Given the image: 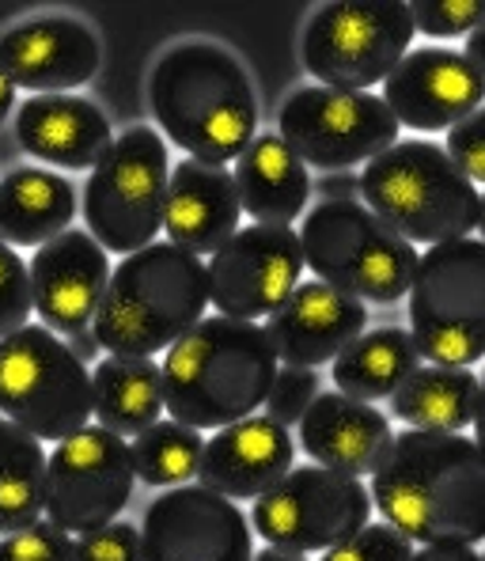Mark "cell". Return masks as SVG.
Returning <instances> with one entry per match:
<instances>
[{"label":"cell","mask_w":485,"mask_h":561,"mask_svg":"<svg viewBox=\"0 0 485 561\" xmlns=\"http://www.w3.org/2000/svg\"><path fill=\"white\" fill-rule=\"evenodd\" d=\"M372 505L422 547L485 539V451L463 433L402 428L372 474Z\"/></svg>","instance_id":"6da1fadb"},{"label":"cell","mask_w":485,"mask_h":561,"mask_svg":"<svg viewBox=\"0 0 485 561\" xmlns=\"http://www.w3.org/2000/svg\"><path fill=\"white\" fill-rule=\"evenodd\" d=\"M155 126L190 160H240L258 129V99L243 61L224 46L190 38L171 46L148 77Z\"/></svg>","instance_id":"7a4b0ae2"},{"label":"cell","mask_w":485,"mask_h":561,"mask_svg":"<svg viewBox=\"0 0 485 561\" xmlns=\"http://www.w3.org/2000/svg\"><path fill=\"white\" fill-rule=\"evenodd\" d=\"M277 350L266 327L212 316L186 330L163 357V407L190 428H228L266 407L277 379Z\"/></svg>","instance_id":"3957f363"},{"label":"cell","mask_w":485,"mask_h":561,"mask_svg":"<svg viewBox=\"0 0 485 561\" xmlns=\"http://www.w3.org/2000/svg\"><path fill=\"white\" fill-rule=\"evenodd\" d=\"M205 308V262L175 243H152L118 262L92 330L111 357H155L201 323Z\"/></svg>","instance_id":"277c9868"},{"label":"cell","mask_w":485,"mask_h":561,"mask_svg":"<svg viewBox=\"0 0 485 561\" xmlns=\"http://www.w3.org/2000/svg\"><path fill=\"white\" fill-rule=\"evenodd\" d=\"M365 205L409 243H451L478 228L482 194L448 148L432 140H399L360 175Z\"/></svg>","instance_id":"5b68a950"},{"label":"cell","mask_w":485,"mask_h":561,"mask_svg":"<svg viewBox=\"0 0 485 561\" xmlns=\"http://www.w3.org/2000/svg\"><path fill=\"white\" fill-rule=\"evenodd\" d=\"M303 262L331 288L365 304H394L409 296L417 247L360 202H319L303 217Z\"/></svg>","instance_id":"8992f818"},{"label":"cell","mask_w":485,"mask_h":561,"mask_svg":"<svg viewBox=\"0 0 485 561\" xmlns=\"http://www.w3.org/2000/svg\"><path fill=\"white\" fill-rule=\"evenodd\" d=\"M171 160L152 126H134L92 168L84 186V225L106 254H137L163 232Z\"/></svg>","instance_id":"52a82bcc"},{"label":"cell","mask_w":485,"mask_h":561,"mask_svg":"<svg viewBox=\"0 0 485 561\" xmlns=\"http://www.w3.org/2000/svg\"><path fill=\"white\" fill-rule=\"evenodd\" d=\"M409 323L425 360L471 368L485 357V243L451 239L417 262L409 285Z\"/></svg>","instance_id":"ba28073f"},{"label":"cell","mask_w":485,"mask_h":561,"mask_svg":"<svg viewBox=\"0 0 485 561\" xmlns=\"http://www.w3.org/2000/svg\"><path fill=\"white\" fill-rule=\"evenodd\" d=\"M0 414L38 440H69L92 417V373L49 327L0 337Z\"/></svg>","instance_id":"9c48e42d"},{"label":"cell","mask_w":485,"mask_h":561,"mask_svg":"<svg viewBox=\"0 0 485 561\" xmlns=\"http://www.w3.org/2000/svg\"><path fill=\"white\" fill-rule=\"evenodd\" d=\"M414 31V12L402 0H334L303 27V69L323 88L368 92L402 65Z\"/></svg>","instance_id":"30bf717a"},{"label":"cell","mask_w":485,"mask_h":561,"mask_svg":"<svg viewBox=\"0 0 485 561\" xmlns=\"http://www.w3.org/2000/svg\"><path fill=\"white\" fill-rule=\"evenodd\" d=\"M372 516V493L365 482L319 463L292 467L251 508V527L266 547L292 554H323L357 535Z\"/></svg>","instance_id":"8fae6325"},{"label":"cell","mask_w":485,"mask_h":561,"mask_svg":"<svg viewBox=\"0 0 485 561\" xmlns=\"http://www.w3.org/2000/svg\"><path fill=\"white\" fill-rule=\"evenodd\" d=\"M277 134L308 168L349 171L372 163L399 145V122L383 95L342 92V88H300L277 114Z\"/></svg>","instance_id":"7c38bea8"},{"label":"cell","mask_w":485,"mask_h":561,"mask_svg":"<svg viewBox=\"0 0 485 561\" xmlns=\"http://www.w3.org/2000/svg\"><path fill=\"white\" fill-rule=\"evenodd\" d=\"M134 448L103 425H88L49 451L46 516L61 531H95L122 516L134 497Z\"/></svg>","instance_id":"4fadbf2b"},{"label":"cell","mask_w":485,"mask_h":561,"mask_svg":"<svg viewBox=\"0 0 485 561\" xmlns=\"http://www.w3.org/2000/svg\"><path fill=\"white\" fill-rule=\"evenodd\" d=\"M303 247L292 228L251 225L240 228L205 270H209V300L217 316L262 319L274 316L303 274Z\"/></svg>","instance_id":"5bb4252c"},{"label":"cell","mask_w":485,"mask_h":561,"mask_svg":"<svg viewBox=\"0 0 485 561\" xmlns=\"http://www.w3.org/2000/svg\"><path fill=\"white\" fill-rule=\"evenodd\" d=\"M240 505L205 485H175L145 508V561H254Z\"/></svg>","instance_id":"9a60e30c"},{"label":"cell","mask_w":485,"mask_h":561,"mask_svg":"<svg viewBox=\"0 0 485 561\" xmlns=\"http://www.w3.org/2000/svg\"><path fill=\"white\" fill-rule=\"evenodd\" d=\"M383 103L399 126L414 134H443L482 111L485 77L466 54L448 46H417L383 80Z\"/></svg>","instance_id":"2e32d148"},{"label":"cell","mask_w":485,"mask_h":561,"mask_svg":"<svg viewBox=\"0 0 485 561\" xmlns=\"http://www.w3.org/2000/svg\"><path fill=\"white\" fill-rule=\"evenodd\" d=\"M103 46L77 15H35L0 35V69L31 95H69L99 72Z\"/></svg>","instance_id":"e0dca14e"},{"label":"cell","mask_w":485,"mask_h":561,"mask_svg":"<svg viewBox=\"0 0 485 561\" xmlns=\"http://www.w3.org/2000/svg\"><path fill=\"white\" fill-rule=\"evenodd\" d=\"M111 274V259L92 232L69 228L38 247L31 259V293L43 327L65 337L92 327Z\"/></svg>","instance_id":"ac0fdd59"},{"label":"cell","mask_w":485,"mask_h":561,"mask_svg":"<svg viewBox=\"0 0 485 561\" xmlns=\"http://www.w3.org/2000/svg\"><path fill=\"white\" fill-rule=\"evenodd\" d=\"M368 323L365 300L311 277L292 288V296L269 316L266 334L277 357L292 368H319L349 350Z\"/></svg>","instance_id":"d6986e66"},{"label":"cell","mask_w":485,"mask_h":561,"mask_svg":"<svg viewBox=\"0 0 485 561\" xmlns=\"http://www.w3.org/2000/svg\"><path fill=\"white\" fill-rule=\"evenodd\" d=\"M296 463V440L281 421L269 414H251L228 428H217L205 440L201 478L205 490L228 501H258L269 493Z\"/></svg>","instance_id":"ffe728a7"},{"label":"cell","mask_w":485,"mask_h":561,"mask_svg":"<svg viewBox=\"0 0 485 561\" xmlns=\"http://www.w3.org/2000/svg\"><path fill=\"white\" fill-rule=\"evenodd\" d=\"M243 202L235 175L220 163L178 160L171 168L168 209H163V232L168 243L190 254H217L240 232Z\"/></svg>","instance_id":"44dd1931"},{"label":"cell","mask_w":485,"mask_h":561,"mask_svg":"<svg viewBox=\"0 0 485 561\" xmlns=\"http://www.w3.org/2000/svg\"><path fill=\"white\" fill-rule=\"evenodd\" d=\"M15 137L31 160L65 171H92L114 145L106 114L80 95H27L15 111Z\"/></svg>","instance_id":"7402d4cb"},{"label":"cell","mask_w":485,"mask_h":561,"mask_svg":"<svg viewBox=\"0 0 485 561\" xmlns=\"http://www.w3.org/2000/svg\"><path fill=\"white\" fill-rule=\"evenodd\" d=\"M300 444L311 463L360 478L376 474V467L391 451L394 433L388 414L372 410V402L349 399L342 391H326L303 414Z\"/></svg>","instance_id":"603a6c76"},{"label":"cell","mask_w":485,"mask_h":561,"mask_svg":"<svg viewBox=\"0 0 485 561\" xmlns=\"http://www.w3.org/2000/svg\"><path fill=\"white\" fill-rule=\"evenodd\" d=\"M235 186L254 225L289 228L308 209L311 175L281 134H258L235 160Z\"/></svg>","instance_id":"cb8c5ba5"},{"label":"cell","mask_w":485,"mask_h":561,"mask_svg":"<svg viewBox=\"0 0 485 561\" xmlns=\"http://www.w3.org/2000/svg\"><path fill=\"white\" fill-rule=\"evenodd\" d=\"M77 186L49 168H12L0 179V243L43 247L69 232Z\"/></svg>","instance_id":"d4e9b609"},{"label":"cell","mask_w":485,"mask_h":561,"mask_svg":"<svg viewBox=\"0 0 485 561\" xmlns=\"http://www.w3.org/2000/svg\"><path fill=\"white\" fill-rule=\"evenodd\" d=\"M163 368L152 357H106L92 376V414L118 436H141L163 414Z\"/></svg>","instance_id":"484cf974"},{"label":"cell","mask_w":485,"mask_h":561,"mask_svg":"<svg viewBox=\"0 0 485 561\" xmlns=\"http://www.w3.org/2000/svg\"><path fill=\"white\" fill-rule=\"evenodd\" d=\"M422 368V350L402 327L365 330L345 353L334 357V387L349 399H391Z\"/></svg>","instance_id":"4316f807"},{"label":"cell","mask_w":485,"mask_h":561,"mask_svg":"<svg viewBox=\"0 0 485 561\" xmlns=\"http://www.w3.org/2000/svg\"><path fill=\"white\" fill-rule=\"evenodd\" d=\"M478 391L482 376H474L471 368L425 365L391 394V414L409 428L463 433L466 425H474Z\"/></svg>","instance_id":"83f0119b"},{"label":"cell","mask_w":485,"mask_h":561,"mask_svg":"<svg viewBox=\"0 0 485 561\" xmlns=\"http://www.w3.org/2000/svg\"><path fill=\"white\" fill-rule=\"evenodd\" d=\"M46 467L43 440L0 417V531H23L46 513Z\"/></svg>","instance_id":"f1b7e54d"},{"label":"cell","mask_w":485,"mask_h":561,"mask_svg":"<svg viewBox=\"0 0 485 561\" xmlns=\"http://www.w3.org/2000/svg\"><path fill=\"white\" fill-rule=\"evenodd\" d=\"M205 456L201 433L178 421H155L134 440V467L137 478H145L155 490H175L197 478Z\"/></svg>","instance_id":"f546056e"},{"label":"cell","mask_w":485,"mask_h":561,"mask_svg":"<svg viewBox=\"0 0 485 561\" xmlns=\"http://www.w3.org/2000/svg\"><path fill=\"white\" fill-rule=\"evenodd\" d=\"M414 542L383 519V524H365L357 535L342 539L338 547L323 550L319 561H414Z\"/></svg>","instance_id":"4dcf8cb0"},{"label":"cell","mask_w":485,"mask_h":561,"mask_svg":"<svg viewBox=\"0 0 485 561\" xmlns=\"http://www.w3.org/2000/svg\"><path fill=\"white\" fill-rule=\"evenodd\" d=\"M35 293H31V266L15 254V247L0 243V337L27 327Z\"/></svg>","instance_id":"1f68e13d"},{"label":"cell","mask_w":485,"mask_h":561,"mask_svg":"<svg viewBox=\"0 0 485 561\" xmlns=\"http://www.w3.org/2000/svg\"><path fill=\"white\" fill-rule=\"evenodd\" d=\"M414 27L429 38H459L471 35L485 20V0H417L409 4Z\"/></svg>","instance_id":"d6a6232c"},{"label":"cell","mask_w":485,"mask_h":561,"mask_svg":"<svg viewBox=\"0 0 485 561\" xmlns=\"http://www.w3.org/2000/svg\"><path fill=\"white\" fill-rule=\"evenodd\" d=\"M315 399H319V373L315 368L285 365L281 373H277L274 391H269V399H266V414L274 421H281L285 428L300 425Z\"/></svg>","instance_id":"836d02e7"},{"label":"cell","mask_w":485,"mask_h":561,"mask_svg":"<svg viewBox=\"0 0 485 561\" xmlns=\"http://www.w3.org/2000/svg\"><path fill=\"white\" fill-rule=\"evenodd\" d=\"M0 561H72V539L49 519L0 539Z\"/></svg>","instance_id":"e575fe53"},{"label":"cell","mask_w":485,"mask_h":561,"mask_svg":"<svg viewBox=\"0 0 485 561\" xmlns=\"http://www.w3.org/2000/svg\"><path fill=\"white\" fill-rule=\"evenodd\" d=\"M72 561H145V539L134 524L114 519L72 542Z\"/></svg>","instance_id":"d590c367"},{"label":"cell","mask_w":485,"mask_h":561,"mask_svg":"<svg viewBox=\"0 0 485 561\" xmlns=\"http://www.w3.org/2000/svg\"><path fill=\"white\" fill-rule=\"evenodd\" d=\"M448 156L471 183H485V106L448 129Z\"/></svg>","instance_id":"8d00e7d4"},{"label":"cell","mask_w":485,"mask_h":561,"mask_svg":"<svg viewBox=\"0 0 485 561\" xmlns=\"http://www.w3.org/2000/svg\"><path fill=\"white\" fill-rule=\"evenodd\" d=\"M315 190L326 197V202H357L360 175H353V171H331V175L319 179Z\"/></svg>","instance_id":"74e56055"},{"label":"cell","mask_w":485,"mask_h":561,"mask_svg":"<svg viewBox=\"0 0 485 561\" xmlns=\"http://www.w3.org/2000/svg\"><path fill=\"white\" fill-rule=\"evenodd\" d=\"M65 345H69L72 357L84 360V365H92V360L99 357V350H103V342L95 337V330H92V327H88V330H77V334H69V337H65Z\"/></svg>","instance_id":"f35d334b"},{"label":"cell","mask_w":485,"mask_h":561,"mask_svg":"<svg viewBox=\"0 0 485 561\" xmlns=\"http://www.w3.org/2000/svg\"><path fill=\"white\" fill-rule=\"evenodd\" d=\"M414 561H482L474 547H422Z\"/></svg>","instance_id":"ab89813d"},{"label":"cell","mask_w":485,"mask_h":561,"mask_svg":"<svg viewBox=\"0 0 485 561\" xmlns=\"http://www.w3.org/2000/svg\"><path fill=\"white\" fill-rule=\"evenodd\" d=\"M466 57H471V65L485 77V20L466 35Z\"/></svg>","instance_id":"60d3db41"},{"label":"cell","mask_w":485,"mask_h":561,"mask_svg":"<svg viewBox=\"0 0 485 561\" xmlns=\"http://www.w3.org/2000/svg\"><path fill=\"white\" fill-rule=\"evenodd\" d=\"M12 106H15V80L8 77L4 69H0V122L12 114Z\"/></svg>","instance_id":"b9f144b4"},{"label":"cell","mask_w":485,"mask_h":561,"mask_svg":"<svg viewBox=\"0 0 485 561\" xmlns=\"http://www.w3.org/2000/svg\"><path fill=\"white\" fill-rule=\"evenodd\" d=\"M474 444L485 451V376H482V391H478V410H474Z\"/></svg>","instance_id":"7bdbcfd3"},{"label":"cell","mask_w":485,"mask_h":561,"mask_svg":"<svg viewBox=\"0 0 485 561\" xmlns=\"http://www.w3.org/2000/svg\"><path fill=\"white\" fill-rule=\"evenodd\" d=\"M254 561H308V554H292V550H277V547H266L254 554Z\"/></svg>","instance_id":"ee69618b"},{"label":"cell","mask_w":485,"mask_h":561,"mask_svg":"<svg viewBox=\"0 0 485 561\" xmlns=\"http://www.w3.org/2000/svg\"><path fill=\"white\" fill-rule=\"evenodd\" d=\"M478 232H482V243H485V194H482V213H478Z\"/></svg>","instance_id":"f6af8a7d"},{"label":"cell","mask_w":485,"mask_h":561,"mask_svg":"<svg viewBox=\"0 0 485 561\" xmlns=\"http://www.w3.org/2000/svg\"><path fill=\"white\" fill-rule=\"evenodd\" d=\"M482 561H485V554H482Z\"/></svg>","instance_id":"bcb514c9"}]
</instances>
